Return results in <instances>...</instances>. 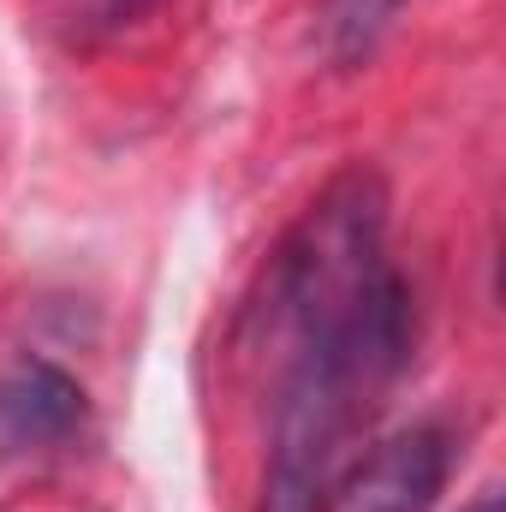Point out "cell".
Segmentation results:
<instances>
[{
	"mask_svg": "<svg viewBox=\"0 0 506 512\" xmlns=\"http://www.w3.org/2000/svg\"><path fill=\"white\" fill-rule=\"evenodd\" d=\"M143 0H54V12L78 30V36H96V30H114L120 18H131Z\"/></svg>",
	"mask_w": 506,
	"mask_h": 512,
	"instance_id": "cell-4",
	"label": "cell"
},
{
	"mask_svg": "<svg viewBox=\"0 0 506 512\" xmlns=\"http://www.w3.org/2000/svg\"><path fill=\"white\" fill-rule=\"evenodd\" d=\"M90 399L60 364H12L0 376V459H24V453H54L66 441L84 435Z\"/></svg>",
	"mask_w": 506,
	"mask_h": 512,
	"instance_id": "cell-2",
	"label": "cell"
},
{
	"mask_svg": "<svg viewBox=\"0 0 506 512\" xmlns=\"http://www.w3.org/2000/svg\"><path fill=\"white\" fill-rule=\"evenodd\" d=\"M405 0H322L316 12V48L334 72H352L364 66L370 54L381 48V36L393 30Z\"/></svg>",
	"mask_w": 506,
	"mask_h": 512,
	"instance_id": "cell-3",
	"label": "cell"
},
{
	"mask_svg": "<svg viewBox=\"0 0 506 512\" xmlns=\"http://www.w3.org/2000/svg\"><path fill=\"white\" fill-rule=\"evenodd\" d=\"M453 471V435L441 423H411L358 453L328 512H435Z\"/></svg>",
	"mask_w": 506,
	"mask_h": 512,
	"instance_id": "cell-1",
	"label": "cell"
},
{
	"mask_svg": "<svg viewBox=\"0 0 506 512\" xmlns=\"http://www.w3.org/2000/svg\"><path fill=\"white\" fill-rule=\"evenodd\" d=\"M465 512H501V495H483L477 507H465Z\"/></svg>",
	"mask_w": 506,
	"mask_h": 512,
	"instance_id": "cell-5",
	"label": "cell"
}]
</instances>
